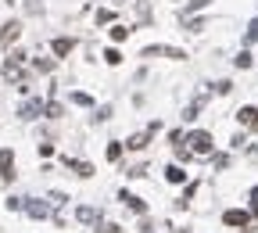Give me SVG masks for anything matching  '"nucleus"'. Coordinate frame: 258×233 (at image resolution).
<instances>
[{
	"label": "nucleus",
	"instance_id": "f257e3e1",
	"mask_svg": "<svg viewBox=\"0 0 258 233\" xmlns=\"http://www.w3.org/2000/svg\"><path fill=\"white\" fill-rule=\"evenodd\" d=\"M187 140H190V147L197 154H211V147H215V144H211V133H205V129H194Z\"/></svg>",
	"mask_w": 258,
	"mask_h": 233
},
{
	"label": "nucleus",
	"instance_id": "f03ea898",
	"mask_svg": "<svg viewBox=\"0 0 258 233\" xmlns=\"http://www.w3.org/2000/svg\"><path fill=\"white\" fill-rule=\"evenodd\" d=\"M18 36H22V22H15V18H11V22L0 25V47H11Z\"/></svg>",
	"mask_w": 258,
	"mask_h": 233
},
{
	"label": "nucleus",
	"instance_id": "7ed1b4c3",
	"mask_svg": "<svg viewBox=\"0 0 258 233\" xmlns=\"http://www.w3.org/2000/svg\"><path fill=\"white\" fill-rule=\"evenodd\" d=\"M18 115H22V118H40V115H43V100H40V97H29V100H22Z\"/></svg>",
	"mask_w": 258,
	"mask_h": 233
},
{
	"label": "nucleus",
	"instance_id": "20e7f679",
	"mask_svg": "<svg viewBox=\"0 0 258 233\" xmlns=\"http://www.w3.org/2000/svg\"><path fill=\"white\" fill-rule=\"evenodd\" d=\"M0 176H4L7 183L15 180V154L7 151V147H0Z\"/></svg>",
	"mask_w": 258,
	"mask_h": 233
},
{
	"label": "nucleus",
	"instance_id": "39448f33",
	"mask_svg": "<svg viewBox=\"0 0 258 233\" xmlns=\"http://www.w3.org/2000/svg\"><path fill=\"white\" fill-rule=\"evenodd\" d=\"M237 122L258 133V108H251V104H247V108H241V111H237Z\"/></svg>",
	"mask_w": 258,
	"mask_h": 233
},
{
	"label": "nucleus",
	"instance_id": "423d86ee",
	"mask_svg": "<svg viewBox=\"0 0 258 233\" xmlns=\"http://www.w3.org/2000/svg\"><path fill=\"white\" fill-rule=\"evenodd\" d=\"M50 50L58 54V58H68V54L76 50V40H72V36H58V40L50 43Z\"/></svg>",
	"mask_w": 258,
	"mask_h": 233
},
{
	"label": "nucleus",
	"instance_id": "0eeeda50",
	"mask_svg": "<svg viewBox=\"0 0 258 233\" xmlns=\"http://www.w3.org/2000/svg\"><path fill=\"white\" fill-rule=\"evenodd\" d=\"M118 201H122L126 208H133L136 216H144V212H147V201H144V198H136V194H126V190H122V194H118Z\"/></svg>",
	"mask_w": 258,
	"mask_h": 233
},
{
	"label": "nucleus",
	"instance_id": "6e6552de",
	"mask_svg": "<svg viewBox=\"0 0 258 233\" xmlns=\"http://www.w3.org/2000/svg\"><path fill=\"white\" fill-rule=\"evenodd\" d=\"M22 208L29 212L32 219H47V216H50V204H43V201H29V198H25V204H22Z\"/></svg>",
	"mask_w": 258,
	"mask_h": 233
},
{
	"label": "nucleus",
	"instance_id": "1a4fd4ad",
	"mask_svg": "<svg viewBox=\"0 0 258 233\" xmlns=\"http://www.w3.org/2000/svg\"><path fill=\"white\" fill-rule=\"evenodd\" d=\"M247 219H251V216H247L244 208H229L226 216H223V222H226V226H247Z\"/></svg>",
	"mask_w": 258,
	"mask_h": 233
},
{
	"label": "nucleus",
	"instance_id": "9d476101",
	"mask_svg": "<svg viewBox=\"0 0 258 233\" xmlns=\"http://www.w3.org/2000/svg\"><path fill=\"white\" fill-rule=\"evenodd\" d=\"M64 169H72L76 176H82V180L94 176V165H90V162H72V158H64Z\"/></svg>",
	"mask_w": 258,
	"mask_h": 233
},
{
	"label": "nucleus",
	"instance_id": "9b49d317",
	"mask_svg": "<svg viewBox=\"0 0 258 233\" xmlns=\"http://www.w3.org/2000/svg\"><path fill=\"white\" fill-rule=\"evenodd\" d=\"M154 133H151V129H147V133H136V136H129L126 140V147H129V151H144V147H147V140H151Z\"/></svg>",
	"mask_w": 258,
	"mask_h": 233
},
{
	"label": "nucleus",
	"instance_id": "f8f14e48",
	"mask_svg": "<svg viewBox=\"0 0 258 233\" xmlns=\"http://www.w3.org/2000/svg\"><path fill=\"white\" fill-rule=\"evenodd\" d=\"M79 216V222H86V226H94V222H100V212L97 208H90V204H82V208L76 212Z\"/></svg>",
	"mask_w": 258,
	"mask_h": 233
},
{
	"label": "nucleus",
	"instance_id": "ddd939ff",
	"mask_svg": "<svg viewBox=\"0 0 258 233\" xmlns=\"http://www.w3.org/2000/svg\"><path fill=\"white\" fill-rule=\"evenodd\" d=\"M68 100H72V104H79V108H94V97H90V93H82V90H76Z\"/></svg>",
	"mask_w": 258,
	"mask_h": 233
},
{
	"label": "nucleus",
	"instance_id": "4468645a",
	"mask_svg": "<svg viewBox=\"0 0 258 233\" xmlns=\"http://www.w3.org/2000/svg\"><path fill=\"white\" fill-rule=\"evenodd\" d=\"M165 176H169V183H183V180H187L183 165H169V169H165Z\"/></svg>",
	"mask_w": 258,
	"mask_h": 233
},
{
	"label": "nucleus",
	"instance_id": "2eb2a0df",
	"mask_svg": "<svg viewBox=\"0 0 258 233\" xmlns=\"http://www.w3.org/2000/svg\"><path fill=\"white\" fill-rule=\"evenodd\" d=\"M61 104H58V100H47V104H43V115H47V118H61Z\"/></svg>",
	"mask_w": 258,
	"mask_h": 233
},
{
	"label": "nucleus",
	"instance_id": "dca6fc26",
	"mask_svg": "<svg viewBox=\"0 0 258 233\" xmlns=\"http://www.w3.org/2000/svg\"><path fill=\"white\" fill-rule=\"evenodd\" d=\"M208 4H211V0H190V4L183 7V18H187L190 11H201V7H208Z\"/></svg>",
	"mask_w": 258,
	"mask_h": 233
},
{
	"label": "nucleus",
	"instance_id": "f3484780",
	"mask_svg": "<svg viewBox=\"0 0 258 233\" xmlns=\"http://www.w3.org/2000/svg\"><path fill=\"white\" fill-rule=\"evenodd\" d=\"M251 65H255V58H251L247 50H241V54H237V68H251Z\"/></svg>",
	"mask_w": 258,
	"mask_h": 233
},
{
	"label": "nucleus",
	"instance_id": "a211bd4d",
	"mask_svg": "<svg viewBox=\"0 0 258 233\" xmlns=\"http://www.w3.org/2000/svg\"><path fill=\"white\" fill-rule=\"evenodd\" d=\"M126 36H129V29H126V25H112V40H115V43H122Z\"/></svg>",
	"mask_w": 258,
	"mask_h": 233
},
{
	"label": "nucleus",
	"instance_id": "6ab92c4d",
	"mask_svg": "<svg viewBox=\"0 0 258 233\" xmlns=\"http://www.w3.org/2000/svg\"><path fill=\"white\" fill-rule=\"evenodd\" d=\"M122 158V144H108V162H118Z\"/></svg>",
	"mask_w": 258,
	"mask_h": 233
},
{
	"label": "nucleus",
	"instance_id": "aec40b11",
	"mask_svg": "<svg viewBox=\"0 0 258 233\" xmlns=\"http://www.w3.org/2000/svg\"><path fill=\"white\" fill-rule=\"evenodd\" d=\"M104 61H108V65H118V61H122V54H118L115 47H108V50H104Z\"/></svg>",
	"mask_w": 258,
	"mask_h": 233
},
{
	"label": "nucleus",
	"instance_id": "412c9836",
	"mask_svg": "<svg viewBox=\"0 0 258 233\" xmlns=\"http://www.w3.org/2000/svg\"><path fill=\"white\" fill-rule=\"evenodd\" d=\"M32 65H36V72H50V68H54V61H50V58H36Z\"/></svg>",
	"mask_w": 258,
	"mask_h": 233
},
{
	"label": "nucleus",
	"instance_id": "4be33fe9",
	"mask_svg": "<svg viewBox=\"0 0 258 233\" xmlns=\"http://www.w3.org/2000/svg\"><path fill=\"white\" fill-rule=\"evenodd\" d=\"M187 29L190 33H201V29H205V22H201V18H187Z\"/></svg>",
	"mask_w": 258,
	"mask_h": 233
},
{
	"label": "nucleus",
	"instance_id": "5701e85b",
	"mask_svg": "<svg viewBox=\"0 0 258 233\" xmlns=\"http://www.w3.org/2000/svg\"><path fill=\"white\" fill-rule=\"evenodd\" d=\"M169 144L172 147H183V133H179V129H172V133H169Z\"/></svg>",
	"mask_w": 258,
	"mask_h": 233
},
{
	"label": "nucleus",
	"instance_id": "b1692460",
	"mask_svg": "<svg viewBox=\"0 0 258 233\" xmlns=\"http://www.w3.org/2000/svg\"><path fill=\"white\" fill-rule=\"evenodd\" d=\"M247 40H251V43H258V18H255L251 25H247Z\"/></svg>",
	"mask_w": 258,
	"mask_h": 233
},
{
	"label": "nucleus",
	"instance_id": "393cba45",
	"mask_svg": "<svg viewBox=\"0 0 258 233\" xmlns=\"http://www.w3.org/2000/svg\"><path fill=\"white\" fill-rule=\"evenodd\" d=\"M22 204H25V198H7V208H11V212H18Z\"/></svg>",
	"mask_w": 258,
	"mask_h": 233
},
{
	"label": "nucleus",
	"instance_id": "a878e982",
	"mask_svg": "<svg viewBox=\"0 0 258 233\" xmlns=\"http://www.w3.org/2000/svg\"><path fill=\"white\" fill-rule=\"evenodd\" d=\"M215 90H219V93H229V90H233V83L223 79V83H215Z\"/></svg>",
	"mask_w": 258,
	"mask_h": 233
},
{
	"label": "nucleus",
	"instance_id": "bb28decb",
	"mask_svg": "<svg viewBox=\"0 0 258 233\" xmlns=\"http://www.w3.org/2000/svg\"><path fill=\"white\" fill-rule=\"evenodd\" d=\"M251 216H258V186L251 190Z\"/></svg>",
	"mask_w": 258,
	"mask_h": 233
},
{
	"label": "nucleus",
	"instance_id": "cd10ccee",
	"mask_svg": "<svg viewBox=\"0 0 258 233\" xmlns=\"http://www.w3.org/2000/svg\"><path fill=\"white\" fill-rule=\"evenodd\" d=\"M25 7H29L32 15H40V11H43V4H40V0H29V4H25Z\"/></svg>",
	"mask_w": 258,
	"mask_h": 233
},
{
	"label": "nucleus",
	"instance_id": "c85d7f7f",
	"mask_svg": "<svg viewBox=\"0 0 258 233\" xmlns=\"http://www.w3.org/2000/svg\"><path fill=\"white\" fill-rule=\"evenodd\" d=\"M100 233H122V230H118V226H104V230H100Z\"/></svg>",
	"mask_w": 258,
	"mask_h": 233
}]
</instances>
